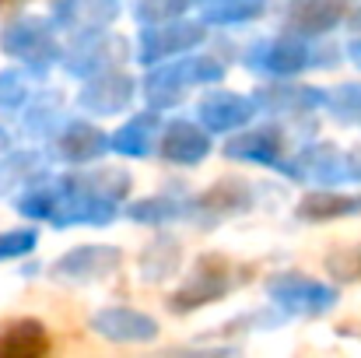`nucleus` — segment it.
I'll return each mask as SVG.
<instances>
[{"mask_svg":"<svg viewBox=\"0 0 361 358\" xmlns=\"http://www.w3.org/2000/svg\"><path fill=\"white\" fill-rule=\"evenodd\" d=\"M32 246H35V232H7V236H0V260L21 256V253H28Z\"/></svg>","mask_w":361,"mask_h":358,"instance_id":"4","label":"nucleus"},{"mask_svg":"<svg viewBox=\"0 0 361 358\" xmlns=\"http://www.w3.org/2000/svg\"><path fill=\"white\" fill-rule=\"evenodd\" d=\"M204 151H207V137L197 126H190V123H176L169 130V137H165V155L176 158V162H183V165L197 162Z\"/></svg>","mask_w":361,"mask_h":358,"instance_id":"3","label":"nucleus"},{"mask_svg":"<svg viewBox=\"0 0 361 358\" xmlns=\"http://www.w3.org/2000/svg\"><path fill=\"white\" fill-rule=\"evenodd\" d=\"M0 4H18V0H0Z\"/></svg>","mask_w":361,"mask_h":358,"instance_id":"5","label":"nucleus"},{"mask_svg":"<svg viewBox=\"0 0 361 358\" xmlns=\"http://www.w3.org/2000/svg\"><path fill=\"white\" fill-rule=\"evenodd\" d=\"M49 352V334L35 320H21L0 334V358H39Z\"/></svg>","mask_w":361,"mask_h":358,"instance_id":"2","label":"nucleus"},{"mask_svg":"<svg viewBox=\"0 0 361 358\" xmlns=\"http://www.w3.org/2000/svg\"><path fill=\"white\" fill-rule=\"evenodd\" d=\"M95 330H102L113 341H151L158 334V323L133 309H106L95 316Z\"/></svg>","mask_w":361,"mask_h":358,"instance_id":"1","label":"nucleus"}]
</instances>
